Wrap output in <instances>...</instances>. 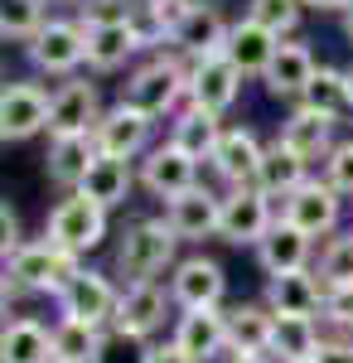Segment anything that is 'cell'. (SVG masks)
Returning a JSON list of instances; mask_svg holds the SVG:
<instances>
[{
	"instance_id": "1",
	"label": "cell",
	"mask_w": 353,
	"mask_h": 363,
	"mask_svg": "<svg viewBox=\"0 0 353 363\" xmlns=\"http://www.w3.org/2000/svg\"><path fill=\"white\" fill-rule=\"evenodd\" d=\"M121 102H126L131 112L150 116V121H160V116H179V112H184L179 102H189V63H184L179 54L145 58L136 73L121 83Z\"/></svg>"
},
{
	"instance_id": "2",
	"label": "cell",
	"mask_w": 353,
	"mask_h": 363,
	"mask_svg": "<svg viewBox=\"0 0 353 363\" xmlns=\"http://www.w3.org/2000/svg\"><path fill=\"white\" fill-rule=\"evenodd\" d=\"M179 238L164 218H140L121 233L116 242V277L121 286H145V281H160L164 272H174L179 262Z\"/></svg>"
},
{
	"instance_id": "3",
	"label": "cell",
	"mask_w": 353,
	"mask_h": 363,
	"mask_svg": "<svg viewBox=\"0 0 353 363\" xmlns=\"http://www.w3.org/2000/svg\"><path fill=\"white\" fill-rule=\"evenodd\" d=\"M82 272V257L73 252L54 247L49 238H39V242H25V247L15 252L10 262H5V277L15 281L20 291H39V296H63V286Z\"/></svg>"
},
{
	"instance_id": "4",
	"label": "cell",
	"mask_w": 353,
	"mask_h": 363,
	"mask_svg": "<svg viewBox=\"0 0 353 363\" xmlns=\"http://www.w3.org/2000/svg\"><path fill=\"white\" fill-rule=\"evenodd\" d=\"M116 306H121V286L107 272L82 267L78 277L63 286V296H58V320H78V325H92V330H111L116 325Z\"/></svg>"
},
{
	"instance_id": "5",
	"label": "cell",
	"mask_w": 353,
	"mask_h": 363,
	"mask_svg": "<svg viewBox=\"0 0 353 363\" xmlns=\"http://www.w3.org/2000/svg\"><path fill=\"white\" fill-rule=\"evenodd\" d=\"M44 238L54 247L73 252V257H87L92 247L107 242V208H97L92 199H82V194H63L54 203V213H49Z\"/></svg>"
},
{
	"instance_id": "6",
	"label": "cell",
	"mask_w": 353,
	"mask_h": 363,
	"mask_svg": "<svg viewBox=\"0 0 353 363\" xmlns=\"http://www.w3.org/2000/svg\"><path fill=\"white\" fill-rule=\"evenodd\" d=\"M29 63L49 78H73L82 63H87V29L78 20H49L34 39L25 44Z\"/></svg>"
},
{
	"instance_id": "7",
	"label": "cell",
	"mask_w": 353,
	"mask_h": 363,
	"mask_svg": "<svg viewBox=\"0 0 353 363\" xmlns=\"http://www.w3.org/2000/svg\"><path fill=\"white\" fill-rule=\"evenodd\" d=\"M276 199H267L257 184L252 189H228L223 194V223H218V238L232 242V247H262V238L276 228V213L271 208Z\"/></svg>"
},
{
	"instance_id": "8",
	"label": "cell",
	"mask_w": 353,
	"mask_h": 363,
	"mask_svg": "<svg viewBox=\"0 0 353 363\" xmlns=\"http://www.w3.org/2000/svg\"><path fill=\"white\" fill-rule=\"evenodd\" d=\"M281 218L291 228H300L305 238H334V228L344 218V194L329 184V179H305L296 194L281 203Z\"/></svg>"
},
{
	"instance_id": "9",
	"label": "cell",
	"mask_w": 353,
	"mask_h": 363,
	"mask_svg": "<svg viewBox=\"0 0 353 363\" xmlns=\"http://www.w3.org/2000/svg\"><path fill=\"white\" fill-rule=\"evenodd\" d=\"M49 112H54V92H44L39 83H5L0 92V140H29L39 131H49Z\"/></svg>"
},
{
	"instance_id": "10",
	"label": "cell",
	"mask_w": 353,
	"mask_h": 363,
	"mask_svg": "<svg viewBox=\"0 0 353 363\" xmlns=\"http://www.w3.org/2000/svg\"><path fill=\"white\" fill-rule=\"evenodd\" d=\"M169 339L189 354L194 363H213L232 349V330H228V310L223 306H208V310H184L174 320Z\"/></svg>"
},
{
	"instance_id": "11",
	"label": "cell",
	"mask_w": 353,
	"mask_h": 363,
	"mask_svg": "<svg viewBox=\"0 0 353 363\" xmlns=\"http://www.w3.org/2000/svg\"><path fill=\"white\" fill-rule=\"evenodd\" d=\"M228 34H232V25L223 20V10L208 5V0H198L189 15H184V25L174 29L169 49L184 58V63H203V58H218L228 49Z\"/></svg>"
},
{
	"instance_id": "12",
	"label": "cell",
	"mask_w": 353,
	"mask_h": 363,
	"mask_svg": "<svg viewBox=\"0 0 353 363\" xmlns=\"http://www.w3.org/2000/svg\"><path fill=\"white\" fill-rule=\"evenodd\" d=\"M102 121V97L97 83L87 78H68L54 92V112H49V140L54 136H92Z\"/></svg>"
},
{
	"instance_id": "13",
	"label": "cell",
	"mask_w": 353,
	"mask_h": 363,
	"mask_svg": "<svg viewBox=\"0 0 353 363\" xmlns=\"http://www.w3.org/2000/svg\"><path fill=\"white\" fill-rule=\"evenodd\" d=\"M136 169H140V184L155 199H164V203L189 194L194 184H198V160H189V155H184L179 145H169V140H164V145H150V150L140 155Z\"/></svg>"
},
{
	"instance_id": "14",
	"label": "cell",
	"mask_w": 353,
	"mask_h": 363,
	"mask_svg": "<svg viewBox=\"0 0 353 363\" xmlns=\"http://www.w3.org/2000/svg\"><path fill=\"white\" fill-rule=\"evenodd\" d=\"M169 296L179 310H208V306H223L228 296V277L213 257H184L174 272H169Z\"/></svg>"
},
{
	"instance_id": "15",
	"label": "cell",
	"mask_w": 353,
	"mask_h": 363,
	"mask_svg": "<svg viewBox=\"0 0 353 363\" xmlns=\"http://www.w3.org/2000/svg\"><path fill=\"white\" fill-rule=\"evenodd\" d=\"M150 136H155V121L131 112L126 102H116L111 112H102L97 131H92L97 150H102V155H116V160H140V155L150 150Z\"/></svg>"
},
{
	"instance_id": "16",
	"label": "cell",
	"mask_w": 353,
	"mask_h": 363,
	"mask_svg": "<svg viewBox=\"0 0 353 363\" xmlns=\"http://www.w3.org/2000/svg\"><path fill=\"white\" fill-rule=\"evenodd\" d=\"M164 223L174 228L179 242L218 238V223H223V194H213L208 184H194L189 194H179V199L164 203Z\"/></svg>"
},
{
	"instance_id": "17",
	"label": "cell",
	"mask_w": 353,
	"mask_h": 363,
	"mask_svg": "<svg viewBox=\"0 0 353 363\" xmlns=\"http://www.w3.org/2000/svg\"><path fill=\"white\" fill-rule=\"evenodd\" d=\"M174 306L169 286L164 281H145V286H121V306H116V325L111 330H126V335H160L164 330V315Z\"/></svg>"
},
{
	"instance_id": "18",
	"label": "cell",
	"mask_w": 353,
	"mask_h": 363,
	"mask_svg": "<svg viewBox=\"0 0 353 363\" xmlns=\"http://www.w3.org/2000/svg\"><path fill=\"white\" fill-rule=\"evenodd\" d=\"M242 97V73L228 63V58H203V63H189V107H203V112H232Z\"/></svg>"
},
{
	"instance_id": "19",
	"label": "cell",
	"mask_w": 353,
	"mask_h": 363,
	"mask_svg": "<svg viewBox=\"0 0 353 363\" xmlns=\"http://www.w3.org/2000/svg\"><path fill=\"white\" fill-rule=\"evenodd\" d=\"M262 155H267V145L257 140L252 126H228L223 131V145H218V155L208 165H213V174L228 189H252L257 184V169H262Z\"/></svg>"
},
{
	"instance_id": "20",
	"label": "cell",
	"mask_w": 353,
	"mask_h": 363,
	"mask_svg": "<svg viewBox=\"0 0 353 363\" xmlns=\"http://www.w3.org/2000/svg\"><path fill=\"white\" fill-rule=\"evenodd\" d=\"M334 126L339 121H329V116H320V112H305V107H296V112L281 121V145L286 150H296L305 165H325L329 155H334Z\"/></svg>"
},
{
	"instance_id": "21",
	"label": "cell",
	"mask_w": 353,
	"mask_h": 363,
	"mask_svg": "<svg viewBox=\"0 0 353 363\" xmlns=\"http://www.w3.org/2000/svg\"><path fill=\"white\" fill-rule=\"evenodd\" d=\"M97 155H102V150H97V140H92V136H54V140H49V155H44L49 184L63 189V194H78Z\"/></svg>"
},
{
	"instance_id": "22",
	"label": "cell",
	"mask_w": 353,
	"mask_h": 363,
	"mask_svg": "<svg viewBox=\"0 0 353 363\" xmlns=\"http://www.w3.org/2000/svg\"><path fill=\"white\" fill-rule=\"evenodd\" d=\"M140 184V169L136 160H116V155H97L92 160V169H87V179H82V199H92L97 208H121L126 199H131V189Z\"/></svg>"
},
{
	"instance_id": "23",
	"label": "cell",
	"mask_w": 353,
	"mask_h": 363,
	"mask_svg": "<svg viewBox=\"0 0 353 363\" xmlns=\"http://www.w3.org/2000/svg\"><path fill=\"white\" fill-rule=\"evenodd\" d=\"M310 252H315V238H305L300 228L276 218V228L262 238V247H257V262L276 281V277H291V272H310Z\"/></svg>"
},
{
	"instance_id": "24",
	"label": "cell",
	"mask_w": 353,
	"mask_h": 363,
	"mask_svg": "<svg viewBox=\"0 0 353 363\" xmlns=\"http://www.w3.org/2000/svg\"><path fill=\"white\" fill-rule=\"evenodd\" d=\"M276 49H281V39L276 34H267L262 25H252V20H237L232 25V34H228V49H223V58L242 73V78H267V68H271Z\"/></svg>"
},
{
	"instance_id": "25",
	"label": "cell",
	"mask_w": 353,
	"mask_h": 363,
	"mask_svg": "<svg viewBox=\"0 0 353 363\" xmlns=\"http://www.w3.org/2000/svg\"><path fill=\"white\" fill-rule=\"evenodd\" d=\"M267 306L271 315H325V281L320 272H291V277H276L267 281Z\"/></svg>"
},
{
	"instance_id": "26",
	"label": "cell",
	"mask_w": 353,
	"mask_h": 363,
	"mask_svg": "<svg viewBox=\"0 0 353 363\" xmlns=\"http://www.w3.org/2000/svg\"><path fill=\"white\" fill-rule=\"evenodd\" d=\"M315 54H310V44H300V39H281V49H276L271 68H267V92L271 97H291V102H300V92L310 87V78H315Z\"/></svg>"
},
{
	"instance_id": "27",
	"label": "cell",
	"mask_w": 353,
	"mask_h": 363,
	"mask_svg": "<svg viewBox=\"0 0 353 363\" xmlns=\"http://www.w3.org/2000/svg\"><path fill=\"white\" fill-rule=\"evenodd\" d=\"M223 116H213V112H203V107H184V112L169 121V145H179L189 160H213L218 155V145H223Z\"/></svg>"
},
{
	"instance_id": "28",
	"label": "cell",
	"mask_w": 353,
	"mask_h": 363,
	"mask_svg": "<svg viewBox=\"0 0 353 363\" xmlns=\"http://www.w3.org/2000/svg\"><path fill=\"white\" fill-rule=\"evenodd\" d=\"M0 363H58L54 330H44V325L29 320V315L5 320V335H0Z\"/></svg>"
},
{
	"instance_id": "29",
	"label": "cell",
	"mask_w": 353,
	"mask_h": 363,
	"mask_svg": "<svg viewBox=\"0 0 353 363\" xmlns=\"http://www.w3.org/2000/svg\"><path fill=\"white\" fill-rule=\"evenodd\" d=\"M305 179H310V165L300 160L296 150H286L281 140H271L267 155H262V169H257V189L267 199H276V203H286Z\"/></svg>"
},
{
	"instance_id": "30",
	"label": "cell",
	"mask_w": 353,
	"mask_h": 363,
	"mask_svg": "<svg viewBox=\"0 0 353 363\" xmlns=\"http://www.w3.org/2000/svg\"><path fill=\"white\" fill-rule=\"evenodd\" d=\"M140 49H145V44H140L136 25L87 29V68H92V73H121Z\"/></svg>"
},
{
	"instance_id": "31",
	"label": "cell",
	"mask_w": 353,
	"mask_h": 363,
	"mask_svg": "<svg viewBox=\"0 0 353 363\" xmlns=\"http://www.w3.org/2000/svg\"><path fill=\"white\" fill-rule=\"evenodd\" d=\"M320 325L305 315H276V335H271V359L276 363H315L320 354Z\"/></svg>"
},
{
	"instance_id": "32",
	"label": "cell",
	"mask_w": 353,
	"mask_h": 363,
	"mask_svg": "<svg viewBox=\"0 0 353 363\" xmlns=\"http://www.w3.org/2000/svg\"><path fill=\"white\" fill-rule=\"evenodd\" d=\"M296 107L320 112V116H329V121H339L344 112H353V107H349V73H344V68L320 63V68H315V78H310V87L300 92Z\"/></svg>"
},
{
	"instance_id": "33",
	"label": "cell",
	"mask_w": 353,
	"mask_h": 363,
	"mask_svg": "<svg viewBox=\"0 0 353 363\" xmlns=\"http://www.w3.org/2000/svg\"><path fill=\"white\" fill-rule=\"evenodd\" d=\"M228 330H232L228 354H271L276 315L271 306H237V310H228Z\"/></svg>"
},
{
	"instance_id": "34",
	"label": "cell",
	"mask_w": 353,
	"mask_h": 363,
	"mask_svg": "<svg viewBox=\"0 0 353 363\" xmlns=\"http://www.w3.org/2000/svg\"><path fill=\"white\" fill-rule=\"evenodd\" d=\"M102 335H107V330H92V325H78V320H58V325H54V354H58V363H97Z\"/></svg>"
},
{
	"instance_id": "35",
	"label": "cell",
	"mask_w": 353,
	"mask_h": 363,
	"mask_svg": "<svg viewBox=\"0 0 353 363\" xmlns=\"http://www.w3.org/2000/svg\"><path fill=\"white\" fill-rule=\"evenodd\" d=\"M44 5L49 0H0V34H5V44H29L39 29L49 25Z\"/></svg>"
},
{
	"instance_id": "36",
	"label": "cell",
	"mask_w": 353,
	"mask_h": 363,
	"mask_svg": "<svg viewBox=\"0 0 353 363\" xmlns=\"http://www.w3.org/2000/svg\"><path fill=\"white\" fill-rule=\"evenodd\" d=\"M300 15H305L300 0H247V20L276 34V39H291L300 29Z\"/></svg>"
},
{
	"instance_id": "37",
	"label": "cell",
	"mask_w": 353,
	"mask_h": 363,
	"mask_svg": "<svg viewBox=\"0 0 353 363\" xmlns=\"http://www.w3.org/2000/svg\"><path fill=\"white\" fill-rule=\"evenodd\" d=\"M145 0H82L78 25L82 29H111V25H136Z\"/></svg>"
},
{
	"instance_id": "38",
	"label": "cell",
	"mask_w": 353,
	"mask_h": 363,
	"mask_svg": "<svg viewBox=\"0 0 353 363\" xmlns=\"http://www.w3.org/2000/svg\"><path fill=\"white\" fill-rule=\"evenodd\" d=\"M155 344L140 335H126V330H107L102 335V349H97V363H150Z\"/></svg>"
},
{
	"instance_id": "39",
	"label": "cell",
	"mask_w": 353,
	"mask_h": 363,
	"mask_svg": "<svg viewBox=\"0 0 353 363\" xmlns=\"http://www.w3.org/2000/svg\"><path fill=\"white\" fill-rule=\"evenodd\" d=\"M320 281L325 286H349L353 281V233L329 238L325 247H320Z\"/></svg>"
},
{
	"instance_id": "40",
	"label": "cell",
	"mask_w": 353,
	"mask_h": 363,
	"mask_svg": "<svg viewBox=\"0 0 353 363\" xmlns=\"http://www.w3.org/2000/svg\"><path fill=\"white\" fill-rule=\"evenodd\" d=\"M325 179L344 199H353V140H339V145H334V155L325 160Z\"/></svg>"
},
{
	"instance_id": "41",
	"label": "cell",
	"mask_w": 353,
	"mask_h": 363,
	"mask_svg": "<svg viewBox=\"0 0 353 363\" xmlns=\"http://www.w3.org/2000/svg\"><path fill=\"white\" fill-rule=\"evenodd\" d=\"M325 320L334 330H353V281L349 286H325Z\"/></svg>"
},
{
	"instance_id": "42",
	"label": "cell",
	"mask_w": 353,
	"mask_h": 363,
	"mask_svg": "<svg viewBox=\"0 0 353 363\" xmlns=\"http://www.w3.org/2000/svg\"><path fill=\"white\" fill-rule=\"evenodd\" d=\"M0 233H5V238H0V252H5V262H10L15 252L25 247V238H20V213H15L10 203H0Z\"/></svg>"
},
{
	"instance_id": "43",
	"label": "cell",
	"mask_w": 353,
	"mask_h": 363,
	"mask_svg": "<svg viewBox=\"0 0 353 363\" xmlns=\"http://www.w3.org/2000/svg\"><path fill=\"white\" fill-rule=\"evenodd\" d=\"M315 363H353V344L349 339H325L320 354H315Z\"/></svg>"
},
{
	"instance_id": "44",
	"label": "cell",
	"mask_w": 353,
	"mask_h": 363,
	"mask_svg": "<svg viewBox=\"0 0 353 363\" xmlns=\"http://www.w3.org/2000/svg\"><path fill=\"white\" fill-rule=\"evenodd\" d=\"M150 363H194L174 339H164V344H155V354H150Z\"/></svg>"
},
{
	"instance_id": "45",
	"label": "cell",
	"mask_w": 353,
	"mask_h": 363,
	"mask_svg": "<svg viewBox=\"0 0 353 363\" xmlns=\"http://www.w3.org/2000/svg\"><path fill=\"white\" fill-rule=\"evenodd\" d=\"M300 5H305V10H320V15H344L353 0H300Z\"/></svg>"
},
{
	"instance_id": "46",
	"label": "cell",
	"mask_w": 353,
	"mask_h": 363,
	"mask_svg": "<svg viewBox=\"0 0 353 363\" xmlns=\"http://www.w3.org/2000/svg\"><path fill=\"white\" fill-rule=\"evenodd\" d=\"M223 363H271V359H267V354H228Z\"/></svg>"
},
{
	"instance_id": "47",
	"label": "cell",
	"mask_w": 353,
	"mask_h": 363,
	"mask_svg": "<svg viewBox=\"0 0 353 363\" xmlns=\"http://www.w3.org/2000/svg\"><path fill=\"white\" fill-rule=\"evenodd\" d=\"M339 20H344V34H349V39H353V5H349V10H344V15H339Z\"/></svg>"
},
{
	"instance_id": "48",
	"label": "cell",
	"mask_w": 353,
	"mask_h": 363,
	"mask_svg": "<svg viewBox=\"0 0 353 363\" xmlns=\"http://www.w3.org/2000/svg\"><path fill=\"white\" fill-rule=\"evenodd\" d=\"M344 73H349V107H353V63H349V68H344Z\"/></svg>"
},
{
	"instance_id": "49",
	"label": "cell",
	"mask_w": 353,
	"mask_h": 363,
	"mask_svg": "<svg viewBox=\"0 0 353 363\" xmlns=\"http://www.w3.org/2000/svg\"><path fill=\"white\" fill-rule=\"evenodd\" d=\"M49 5H82V0H49Z\"/></svg>"
},
{
	"instance_id": "50",
	"label": "cell",
	"mask_w": 353,
	"mask_h": 363,
	"mask_svg": "<svg viewBox=\"0 0 353 363\" xmlns=\"http://www.w3.org/2000/svg\"><path fill=\"white\" fill-rule=\"evenodd\" d=\"M184 5H198V0H184Z\"/></svg>"
}]
</instances>
